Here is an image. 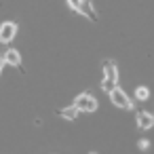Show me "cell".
<instances>
[{
  "mask_svg": "<svg viewBox=\"0 0 154 154\" xmlns=\"http://www.w3.org/2000/svg\"><path fill=\"white\" fill-rule=\"evenodd\" d=\"M137 148H139V150H148V148H150V141H148V139H139V141H137Z\"/></svg>",
  "mask_w": 154,
  "mask_h": 154,
  "instance_id": "obj_11",
  "label": "cell"
},
{
  "mask_svg": "<svg viewBox=\"0 0 154 154\" xmlns=\"http://www.w3.org/2000/svg\"><path fill=\"white\" fill-rule=\"evenodd\" d=\"M15 34H17V26L13 23V21H5L2 26H0V42H11L13 38H15Z\"/></svg>",
  "mask_w": 154,
  "mask_h": 154,
  "instance_id": "obj_4",
  "label": "cell"
},
{
  "mask_svg": "<svg viewBox=\"0 0 154 154\" xmlns=\"http://www.w3.org/2000/svg\"><path fill=\"white\" fill-rule=\"evenodd\" d=\"M89 154H95V152H89Z\"/></svg>",
  "mask_w": 154,
  "mask_h": 154,
  "instance_id": "obj_13",
  "label": "cell"
},
{
  "mask_svg": "<svg viewBox=\"0 0 154 154\" xmlns=\"http://www.w3.org/2000/svg\"><path fill=\"white\" fill-rule=\"evenodd\" d=\"M137 127H139L141 131L152 129V127H154V114H150V112H139V114H137Z\"/></svg>",
  "mask_w": 154,
  "mask_h": 154,
  "instance_id": "obj_5",
  "label": "cell"
},
{
  "mask_svg": "<svg viewBox=\"0 0 154 154\" xmlns=\"http://www.w3.org/2000/svg\"><path fill=\"white\" fill-rule=\"evenodd\" d=\"M74 106H76L80 112L91 114V112H95V110H97V99H95L93 95H89V93H82V95H78V97H76Z\"/></svg>",
  "mask_w": 154,
  "mask_h": 154,
  "instance_id": "obj_2",
  "label": "cell"
},
{
  "mask_svg": "<svg viewBox=\"0 0 154 154\" xmlns=\"http://www.w3.org/2000/svg\"><path fill=\"white\" fill-rule=\"evenodd\" d=\"M5 61L9 63V66H19L21 63V55H19V51H15V49H9L7 53H5Z\"/></svg>",
  "mask_w": 154,
  "mask_h": 154,
  "instance_id": "obj_7",
  "label": "cell"
},
{
  "mask_svg": "<svg viewBox=\"0 0 154 154\" xmlns=\"http://www.w3.org/2000/svg\"><path fill=\"white\" fill-rule=\"evenodd\" d=\"M66 2H68V7L72 11H80V2H82V0H66Z\"/></svg>",
  "mask_w": 154,
  "mask_h": 154,
  "instance_id": "obj_10",
  "label": "cell"
},
{
  "mask_svg": "<svg viewBox=\"0 0 154 154\" xmlns=\"http://www.w3.org/2000/svg\"><path fill=\"white\" fill-rule=\"evenodd\" d=\"M7 61H5V55H0V72H2V66H5Z\"/></svg>",
  "mask_w": 154,
  "mask_h": 154,
  "instance_id": "obj_12",
  "label": "cell"
},
{
  "mask_svg": "<svg viewBox=\"0 0 154 154\" xmlns=\"http://www.w3.org/2000/svg\"><path fill=\"white\" fill-rule=\"evenodd\" d=\"M135 97H137L139 101H146V99L150 97V91H148V87H137V89H135Z\"/></svg>",
  "mask_w": 154,
  "mask_h": 154,
  "instance_id": "obj_9",
  "label": "cell"
},
{
  "mask_svg": "<svg viewBox=\"0 0 154 154\" xmlns=\"http://www.w3.org/2000/svg\"><path fill=\"white\" fill-rule=\"evenodd\" d=\"M78 114H80V110H78L76 106H68V108H63V110H61V116H63L66 120H74Z\"/></svg>",
  "mask_w": 154,
  "mask_h": 154,
  "instance_id": "obj_8",
  "label": "cell"
},
{
  "mask_svg": "<svg viewBox=\"0 0 154 154\" xmlns=\"http://www.w3.org/2000/svg\"><path fill=\"white\" fill-rule=\"evenodd\" d=\"M78 13H82V15L89 17L91 21H97V13H95V9H93V2H91V0H82Z\"/></svg>",
  "mask_w": 154,
  "mask_h": 154,
  "instance_id": "obj_6",
  "label": "cell"
},
{
  "mask_svg": "<svg viewBox=\"0 0 154 154\" xmlns=\"http://www.w3.org/2000/svg\"><path fill=\"white\" fill-rule=\"evenodd\" d=\"M116 80H118V70H116L114 61L106 59L103 61V82H101V89L110 93L112 89H116Z\"/></svg>",
  "mask_w": 154,
  "mask_h": 154,
  "instance_id": "obj_1",
  "label": "cell"
},
{
  "mask_svg": "<svg viewBox=\"0 0 154 154\" xmlns=\"http://www.w3.org/2000/svg\"><path fill=\"white\" fill-rule=\"evenodd\" d=\"M110 101L116 106V108H122V110H131L133 108V103H131V99L127 97V93L122 91V89H112L110 91Z\"/></svg>",
  "mask_w": 154,
  "mask_h": 154,
  "instance_id": "obj_3",
  "label": "cell"
}]
</instances>
